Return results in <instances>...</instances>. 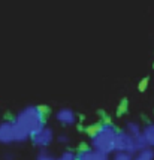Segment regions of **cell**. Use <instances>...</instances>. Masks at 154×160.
I'll return each mask as SVG.
<instances>
[{
  "label": "cell",
  "mask_w": 154,
  "mask_h": 160,
  "mask_svg": "<svg viewBox=\"0 0 154 160\" xmlns=\"http://www.w3.org/2000/svg\"><path fill=\"white\" fill-rule=\"evenodd\" d=\"M132 160H154V148L153 147H147V148L141 150L138 153H135Z\"/></svg>",
  "instance_id": "9c48e42d"
},
{
  "label": "cell",
  "mask_w": 154,
  "mask_h": 160,
  "mask_svg": "<svg viewBox=\"0 0 154 160\" xmlns=\"http://www.w3.org/2000/svg\"><path fill=\"white\" fill-rule=\"evenodd\" d=\"M57 120H58V123H62L64 126H70L77 121V115H75V112L72 109L63 108V109H60L57 112Z\"/></svg>",
  "instance_id": "52a82bcc"
},
{
  "label": "cell",
  "mask_w": 154,
  "mask_h": 160,
  "mask_svg": "<svg viewBox=\"0 0 154 160\" xmlns=\"http://www.w3.org/2000/svg\"><path fill=\"white\" fill-rule=\"evenodd\" d=\"M126 132L129 133L130 136L136 138V136L142 135V127H141L138 123H133V121H130V123H127V126H126Z\"/></svg>",
  "instance_id": "8fae6325"
},
{
  "label": "cell",
  "mask_w": 154,
  "mask_h": 160,
  "mask_svg": "<svg viewBox=\"0 0 154 160\" xmlns=\"http://www.w3.org/2000/svg\"><path fill=\"white\" fill-rule=\"evenodd\" d=\"M45 115H47V106H27L17 115L15 123L20 124L22 129H26L32 136L36 132H39L42 127H45Z\"/></svg>",
  "instance_id": "6da1fadb"
},
{
  "label": "cell",
  "mask_w": 154,
  "mask_h": 160,
  "mask_svg": "<svg viewBox=\"0 0 154 160\" xmlns=\"http://www.w3.org/2000/svg\"><path fill=\"white\" fill-rule=\"evenodd\" d=\"M142 136L145 138L148 147L154 148V123H150V124H147L142 129Z\"/></svg>",
  "instance_id": "30bf717a"
},
{
  "label": "cell",
  "mask_w": 154,
  "mask_h": 160,
  "mask_svg": "<svg viewBox=\"0 0 154 160\" xmlns=\"http://www.w3.org/2000/svg\"><path fill=\"white\" fill-rule=\"evenodd\" d=\"M36 160H57L54 159L51 154H48L47 151H42V153H39V156H37V159Z\"/></svg>",
  "instance_id": "5bb4252c"
},
{
  "label": "cell",
  "mask_w": 154,
  "mask_h": 160,
  "mask_svg": "<svg viewBox=\"0 0 154 160\" xmlns=\"http://www.w3.org/2000/svg\"><path fill=\"white\" fill-rule=\"evenodd\" d=\"M133 156L130 153H123V151H118V153L115 154V157L114 160H132Z\"/></svg>",
  "instance_id": "7c38bea8"
},
{
  "label": "cell",
  "mask_w": 154,
  "mask_h": 160,
  "mask_svg": "<svg viewBox=\"0 0 154 160\" xmlns=\"http://www.w3.org/2000/svg\"><path fill=\"white\" fill-rule=\"evenodd\" d=\"M57 160H77V156L73 153H70V151H64Z\"/></svg>",
  "instance_id": "4fadbf2b"
},
{
  "label": "cell",
  "mask_w": 154,
  "mask_h": 160,
  "mask_svg": "<svg viewBox=\"0 0 154 160\" xmlns=\"http://www.w3.org/2000/svg\"><path fill=\"white\" fill-rule=\"evenodd\" d=\"M67 136H66V135H62V136H58V142H62V144H66V142H67Z\"/></svg>",
  "instance_id": "2e32d148"
},
{
  "label": "cell",
  "mask_w": 154,
  "mask_h": 160,
  "mask_svg": "<svg viewBox=\"0 0 154 160\" xmlns=\"http://www.w3.org/2000/svg\"><path fill=\"white\" fill-rule=\"evenodd\" d=\"M147 87H148V78H144L139 82V91H144Z\"/></svg>",
  "instance_id": "9a60e30c"
},
{
  "label": "cell",
  "mask_w": 154,
  "mask_h": 160,
  "mask_svg": "<svg viewBox=\"0 0 154 160\" xmlns=\"http://www.w3.org/2000/svg\"><path fill=\"white\" fill-rule=\"evenodd\" d=\"M115 151H117V153H118V151H123V153H130L132 156L135 153H138L135 138L130 136L126 130H124V132H118L117 139H115Z\"/></svg>",
  "instance_id": "3957f363"
},
{
  "label": "cell",
  "mask_w": 154,
  "mask_h": 160,
  "mask_svg": "<svg viewBox=\"0 0 154 160\" xmlns=\"http://www.w3.org/2000/svg\"><path fill=\"white\" fill-rule=\"evenodd\" d=\"M118 130L111 124V123H103L100 124L96 135L91 136V145L93 150H97L102 153L109 154L115 151V139H117Z\"/></svg>",
  "instance_id": "7a4b0ae2"
},
{
  "label": "cell",
  "mask_w": 154,
  "mask_h": 160,
  "mask_svg": "<svg viewBox=\"0 0 154 160\" xmlns=\"http://www.w3.org/2000/svg\"><path fill=\"white\" fill-rule=\"evenodd\" d=\"M0 142L2 144L14 142V121L0 123Z\"/></svg>",
  "instance_id": "5b68a950"
},
{
  "label": "cell",
  "mask_w": 154,
  "mask_h": 160,
  "mask_svg": "<svg viewBox=\"0 0 154 160\" xmlns=\"http://www.w3.org/2000/svg\"><path fill=\"white\" fill-rule=\"evenodd\" d=\"M30 138H32V141H33V144H35L36 147L45 148V147H48L49 144L52 142L54 133H52V130H51L49 127H42L39 132H36L35 135H32Z\"/></svg>",
  "instance_id": "277c9868"
},
{
  "label": "cell",
  "mask_w": 154,
  "mask_h": 160,
  "mask_svg": "<svg viewBox=\"0 0 154 160\" xmlns=\"http://www.w3.org/2000/svg\"><path fill=\"white\" fill-rule=\"evenodd\" d=\"M30 138V135L26 129H22L20 124H17L14 121V141L15 142H24L26 139Z\"/></svg>",
  "instance_id": "ba28073f"
},
{
  "label": "cell",
  "mask_w": 154,
  "mask_h": 160,
  "mask_svg": "<svg viewBox=\"0 0 154 160\" xmlns=\"http://www.w3.org/2000/svg\"><path fill=\"white\" fill-rule=\"evenodd\" d=\"M77 160H109V154L97 150H81L77 154Z\"/></svg>",
  "instance_id": "8992f818"
}]
</instances>
